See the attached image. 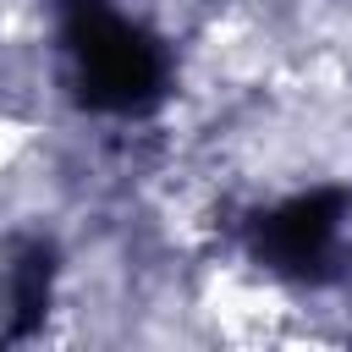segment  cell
<instances>
[{
	"instance_id": "obj_1",
	"label": "cell",
	"mask_w": 352,
	"mask_h": 352,
	"mask_svg": "<svg viewBox=\"0 0 352 352\" xmlns=\"http://www.w3.org/2000/svg\"><path fill=\"white\" fill-rule=\"evenodd\" d=\"M22 148H28V132H22L16 121H6V116H0V170H11Z\"/></svg>"
}]
</instances>
